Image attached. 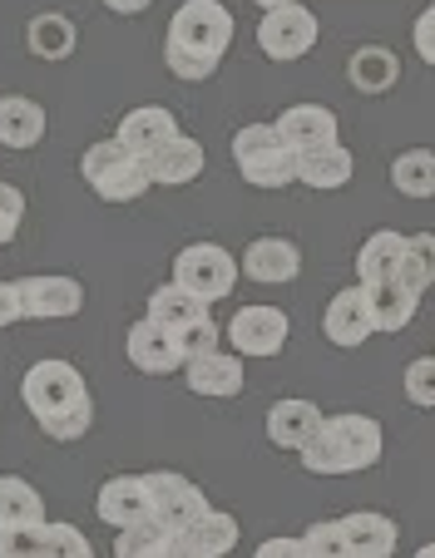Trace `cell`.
<instances>
[{
  "label": "cell",
  "mask_w": 435,
  "mask_h": 558,
  "mask_svg": "<svg viewBox=\"0 0 435 558\" xmlns=\"http://www.w3.org/2000/svg\"><path fill=\"white\" fill-rule=\"evenodd\" d=\"M233 11L223 0H183L169 21V35H164V64L169 74L198 85L208 74H218L228 45H233Z\"/></svg>",
  "instance_id": "cell-1"
},
{
  "label": "cell",
  "mask_w": 435,
  "mask_h": 558,
  "mask_svg": "<svg viewBox=\"0 0 435 558\" xmlns=\"http://www.w3.org/2000/svg\"><path fill=\"white\" fill-rule=\"evenodd\" d=\"M21 396H25V405H31V415L40 421V430L50 435V440H60V445L89 435V425H95L89 386H85V376H80L70 361H55V356L35 361V366L25 371V380H21Z\"/></svg>",
  "instance_id": "cell-2"
},
{
  "label": "cell",
  "mask_w": 435,
  "mask_h": 558,
  "mask_svg": "<svg viewBox=\"0 0 435 558\" xmlns=\"http://www.w3.org/2000/svg\"><path fill=\"white\" fill-rule=\"evenodd\" d=\"M386 440L382 425L372 415L347 411V415H322V425L312 430V440L302 445V470L312 474H361L382 460Z\"/></svg>",
  "instance_id": "cell-3"
},
{
  "label": "cell",
  "mask_w": 435,
  "mask_h": 558,
  "mask_svg": "<svg viewBox=\"0 0 435 558\" xmlns=\"http://www.w3.org/2000/svg\"><path fill=\"white\" fill-rule=\"evenodd\" d=\"M233 163L253 189H292V183H298V148L277 134V124H243L238 129Z\"/></svg>",
  "instance_id": "cell-4"
},
{
  "label": "cell",
  "mask_w": 435,
  "mask_h": 558,
  "mask_svg": "<svg viewBox=\"0 0 435 558\" xmlns=\"http://www.w3.org/2000/svg\"><path fill=\"white\" fill-rule=\"evenodd\" d=\"M80 173H85V183L95 189L99 203H134L154 189L149 163H144L138 154H129L119 138H99V144H89L85 158H80Z\"/></svg>",
  "instance_id": "cell-5"
},
{
  "label": "cell",
  "mask_w": 435,
  "mask_h": 558,
  "mask_svg": "<svg viewBox=\"0 0 435 558\" xmlns=\"http://www.w3.org/2000/svg\"><path fill=\"white\" fill-rule=\"evenodd\" d=\"M238 277H243V263L218 243H189V247H179V257H173V282L189 287V292L203 296L208 306L233 296Z\"/></svg>",
  "instance_id": "cell-6"
},
{
  "label": "cell",
  "mask_w": 435,
  "mask_h": 558,
  "mask_svg": "<svg viewBox=\"0 0 435 558\" xmlns=\"http://www.w3.org/2000/svg\"><path fill=\"white\" fill-rule=\"evenodd\" d=\"M317 15L302 5V0H292V5H277V11H263V25H257V50L267 54V60L277 64H292L302 60V54L317 50Z\"/></svg>",
  "instance_id": "cell-7"
},
{
  "label": "cell",
  "mask_w": 435,
  "mask_h": 558,
  "mask_svg": "<svg viewBox=\"0 0 435 558\" xmlns=\"http://www.w3.org/2000/svg\"><path fill=\"white\" fill-rule=\"evenodd\" d=\"M287 331H292V322H287L282 306H243V312L228 322V347L238 351V356H282L287 347Z\"/></svg>",
  "instance_id": "cell-8"
},
{
  "label": "cell",
  "mask_w": 435,
  "mask_h": 558,
  "mask_svg": "<svg viewBox=\"0 0 435 558\" xmlns=\"http://www.w3.org/2000/svg\"><path fill=\"white\" fill-rule=\"evenodd\" d=\"M376 331V316H372V292L366 287H341L337 296L327 302L322 312V337L331 341L337 351H357L361 341Z\"/></svg>",
  "instance_id": "cell-9"
},
{
  "label": "cell",
  "mask_w": 435,
  "mask_h": 558,
  "mask_svg": "<svg viewBox=\"0 0 435 558\" xmlns=\"http://www.w3.org/2000/svg\"><path fill=\"white\" fill-rule=\"evenodd\" d=\"M183 380H189V390L203 396V401H233V396H243V356L208 347L183 361Z\"/></svg>",
  "instance_id": "cell-10"
},
{
  "label": "cell",
  "mask_w": 435,
  "mask_h": 558,
  "mask_svg": "<svg viewBox=\"0 0 435 558\" xmlns=\"http://www.w3.org/2000/svg\"><path fill=\"white\" fill-rule=\"evenodd\" d=\"M21 306L31 322H64V316H80L85 287L75 277H55V272L21 277Z\"/></svg>",
  "instance_id": "cell-11"
},
{
  "label": "cell",
  "mask_w": 435,
  "mask_h": 558,
  "mask_svg": "<svg viewBox=\"0 0 435 558\" xmlns=\"http://www.w3.org/2000/svg\"><path fill=\"white\" fill-rule=\"evenodd\" d=\"M129 361H134L144 376H173L189 356H183L179 337H173L169 327H159L154 316H144V322L129 327Z\"/></svg>",
  "instance_id": "cell-12"
},
{
  "label": "cell",
  "mask_w": 435,
  "mask_h": 558,
  "mask_svg": "<svg viewBox=\"0 0 435 558\" xmlns=\"http://www.w3.org/2000/svg\"><path fill=\"white\" fill-rule=\"evenodd\" d=\"M114 138L129 148V154H138L144 163H149L159 148H169L173 138H179V119H173L164 105H138V109H129V114L119 119Z\"/></svg>",
  "instance_id": "cell-13"
},
{
  "label": "cell",
  "mask_w": 435,
  "mask_h": 558,
  "mask_svg": "<svg viewBox=\"0 0 435 558\" xmlns=\"http://www.w3.org/2000/svg\"><path fill=\"white\" fill-rule=\"evenodd\" d=\"M233 548H238V519L213 505L179 529V558H223Z\"/></svg>",
  "instance_id": "cell-14"
},
{
  "label": "cell",
  "mask_w": 435,
  "mask_h": 558,
  "mask_svg": "<svg viewBox=\"0 0 435 558\" xmlns=\"http://www.w3.org/2000/svg\"><path fill=\"white\" fill-rule=\"evenodd\" d=\"M95 514L105 519L109 529L138 524L144 514H154L149 480H144V474H114V480H105V485H99V499H95Z\"/></svg>",
  "instance_id": "cell-15"
},
{
  "label": "cell",
  "mask_w": 435,
  "mask_h": 558,
  "mask_svg": "<svg viewBox=\"0 0 435 558\" xmlns=\"http://www.w3.org/2000/svg\"><path fill=\"white\" fill-rule=\"evenodd\" d=\"M341 558H391L396 554V524L376 509H357V514L337 519Z\"/></svg>",
  "instance_id": "cell-16"
},
{
  "label": "cell",
  "mask_w": 435,
  "mask_h": 558,
  "mask_svg": "<svg viewBox=\"0 0 435 558\" xmlns=\"http://www.w3.org/2000/svg\"><path fill=\"white\" fill-rule=\"evenodd\" d=\"M144 480H149L154 514H159L164 524L183 529L193 514H203V509H208V499H203V489L193 485V480H183V474H173V470H149V474H144Z\"/></svg>",
  "instance_id": "cell-17"
},
{
  "label": "cell",
  "mask_w": 435,
  "mask_h": 558,
  "mask_svg": "<svg viewBox=\"0 0 435 558\" xmlns=\"http://www.w3.org/2000/svg\"><path fill=\"white\" fill-rule=\"evenodd\" d=\"M273 124H277V134H282L287 144L298 148V154H307V148L341 144V134H337V114H331L327 105H292V109H282V114H277Z\"/></svg>",
  "instance_id": "cell-18"
},
{
  "label": "cell",
  "mask_w": 435,
  "mask_h": 558,
  "mask_svg": "<svg viewBox=\"0 0 435 558\" xmlns=\"http://www.w3.org/2000/svg\"><path fill=\"white\" fill-rule=\"evenodd\" d=\"M298 272H302V253L287 238H257L243 253V277H253V282L277 287V282H292Z\"/></svg>",
  "instance_id": "cell-19"
},
{
  "label": "cell",
  "mask_w": 435,
  "mask_h": 558,
  "mask_svg": "<svg viewBox=\"0 0 435 558\" xmlns=\"http://www.w3.org/2000/svg\"><path fill=\"white\" fill-rule=\"evenodd\" d=\"M119 558H179V529L164 524L159 514H144L138 524H124L114 538Z\"/></svg>",
  "instance_id": "cell-20"
},
{
  "label": "cell",
  "mask_w": 435,
  "mask_h": 558,
  "mask_svg": "<svg viewBox=\"0 0 435 558\" xmlns=\"http://www.w3.org/2000/svg\"><path fill=\"white\" fill-rule=\"evenodd\" d=\"M347 80L357 95H391L396 80H401V60L386 45H361L347 60Z\"/></svg>",
  "instance_id": "cell-21"
},
{
  "label": "cell",
  "mask_w": 435,
  "mask_h": 558,
  "mask_svg": "<svg viewBox=\"0 0 435 558\" xmlns=\"http://www.w3.org/2000/svg\"><path fill=\"white\" fill-rule=\"evenodd\" d=\"M322 425V411L312 401H298V396H287V401H277L273 411H267V440L277 445V450H302V445L312 440V430Z\"/></svg>",
  "instance_id": "cell-22"
},
{
  "label": "cell",
  "mask_w": 435,
  "mask_h": 558,
  "mask_svg": "<svg viewBox=\"0 0 435 558\" xmlns=\"http://www.w3.org/2000/svg\"><path fill=\"white\" fill-rule=\"evenodd\" d=\"M351 173H357V158H351L341 144L298 154V183H307V189L337 193V189H347V183H351Z\"/></svg>",
  "instance_id": "cell-23"
},
{
  "label": "cell",
  "mask_w": 435,
  "mask_h": 558,
  "mask_svg": "<svg viewBox=\"0 0 435 558\" xmlns=\"http://www.w3.org/2000/svg\"><path fill=\"white\" fill-rule=\"evenodd\" d=\"M203 163H208V154H203L198 138L179 134L169 148H159V154L149 158V179L164 183V189H183V183H193L203 173Z\"/></svg>",
  "instance_id": "cell-24"
},
{
  "label": "cell",
  "mask_w": 435,
  "mask_h": 558,
  "mask_svg": "<svg viewBox=\"0 0 435 558\" xmlns=\"http://www.w3.org/2000/svg\"><path fill=\"white\" fill-rule=\"evenodd\" d=\"M401 253H406V232H372L366 243H361L357 253V282L361 287H376V282H391L396 272H401Z\"/></svg>",
  "instance_id": "cell-25"
},
{
  "label": "cell",
  "mask_w": 435,
  "mask_h": 558,
  "mask_svg": "<svg viewBox=\"0 0 435 558\" xmlns=\"http://www.w3.org/2000/svg\"><path fill=\"white\" fill-rule=\"evenodd\" d=\"M45 109L25 95H0V144L5 148H35L45 138Z\"/></svg>",
  "instance_id": "cell-26"
},
{
  "label": "cell",
  "mask_w": 435,
  "mask_h": 558,
  "mask_svg": "<svg viewBox=\"0 0 435 558\" xmlns=\"http://www.w3.org/2000/svg\"><path fill=\"white\" fill-rule=\"evenodd\" d=\"M366 292H372L376 331H386V337L406 331L415 322V312H421V292H411L401 277H391V282H376V287H366Z\"/></svg>",
  "instance_id": "cell-27"
},
{
  "label": "cell",
  "mask_w": 435,
  "mask_h": 558,
  "mask_svg": "<svg viewBox=\"0 0 435 558\" xmlns=\"http://www.w3.org/2000/svg\"><path fill=\"white\" fill-rule=\"evenodd\" d=\"M25 45H31L35 60L60 64V60H70V54H75L80 31H75V21H70V15L45 11V15H35V21H31V31H25Z\"/></svg>",
  "instance_id": "cell-28"
},
{
  "label": "cell",
  "mask_w": 435,
  "mask_h": 558,
  "mask_svg": "<svg viewBox=\"0 0 435 558\" xmlns=\"http://www.w3.org/2000/svg\"><path fill=\"white\" fill-rule=\"evenodd\" d=\"M149 316L159 322V327L183 331V327H193V322H203V316H208V302H203V296H193L189 287L169 282V287H159V292L149 296Z\"/></svg>",
  "instance_id": "cell-29"
},
{
  "label": "cell",
  "mask_w": 435,
  "mask_h": 558,
  "mask_svg": "<svg viewBox=\"0 0 435 558\" xmlns=\"http://www.w3.org/2000/svg\"><path fill=\"white\" fill-rule=\"evenodd\" d=\"M391 189L401 198H435V148H406V154H396Z\"/></svg>",
  "instance_id": "cell-30"
},
{
  "label": "cell",
  "mask_w": 435,
  "mask_h": 558,
  "mask_svg": "<svg viewBox=\"0 0 435 558\" xmlns=\"http://www.w3.org/2000/svg\"><path fill=\"white\" fill-rule=\"evenodd\" d=\"M45 499L31 480L21 474H0V524H40Z\"/></svg>",
  "instance_id": "cell-31"
},
{
  "label": "cell",
  "mask_w": 435,
  "mask_h": 558,
  "mask_svg": "<svg viewBox=\"0 0 435 558\" xmlns=\"http://www.w3.org/2000/svg\"><path fill=\"white\" fill-rule=\"evenodd\" d=\"M401 277L411 292H425V287H435V232H415V238H406V253H401Z\"/></svg>",
  "instance_id": "cell-32"
},
{
  "label": "cell",
  "mask_w": 435,
  "mask_h": 558,
  "mask_svg": "<svg viewBox=\"0 0 435 558\" xmlns=\"http://www.w3.org/2000/svg\"><path fill=\"white\" fill-rule=\"evenodd\" d=\"M0 558H55L50 524H0Z\"/></svg>",
  "instance_id": "cell-33"
},
{
  "label": "cell",
  "mask_w": 435,
  "mask_h": 558,
  "mask_svg": "<svg viewBox=\"0 0 435 558\" xmlns=\"http://www.w3.org/2000/svg\"><path fill=\"white\" fill-rule=\"evenodd\" d=\"M406 401L421 405V411H435V356H421L406 366Z\"/></svg>",
  "instance_id": "cell-34"
},
{
  "label": "cell",
  "mask_w": 435,
  "mask_h": 558,
  "mask_svg": "<svg viewBox=\"0 0 435 558\" xmlns=\"http://www.w3.org/2000/svg\"><path fill=\"white\" fill-rule=\"evenodd\" d=\"M21 218H25V193L15 189V183H0V247L15 243Z\"/></svg>",
  "instance_id": "cell-35"
},
{
  "label": "cell",
  "mask_w": 435,
  "mask_h": 558,
  "mask_svg": "<svg viewBox=\"0 0 435 558\" xmlns=\"http://www.w3.org/2000/svg\"><path fill=\"white\" fill-rule=\"evenodd\" d=\"M50 524V519H45ZM50 554L55 558H89L95 548H89V538L80 534L75 524H50Z\"/></svg>",
  "instance_id": "cell-36"
},
{
  "label": "cell",
  "mask_w": 435,
  "mask_h": 558,
  "mask_svg": "<svg viewBox=\"0 0 435 558\" xmlns=\"http://www.w3.org/2000/svg\"><path fill=\"white\" fill-rule=\"evenodd\" d=\"M302 538H307V558H337V554H341L337 519H327V524H312Z\"/></svg>",
  "instance_id": "cell-37"
},
{
  "label": "cell",
  "mask_w": 435,
  "mask_h": 558,
  "mask_svg": "<svg viewBox=\"0 0 435 558\" xmlns=\"http://www.w3.org/2000/svg\"><path fill=\"white\" fill-rule=\"evenodd\" d=\"M179 337V347H183V356H198V351H208V347H218V327H213V316H203V322H193V327H183V331H173Z\"/></svg>",
  "instance_id": "cell-38"
},
{
  "label": "cell",
  "mask_w": 435,
  "mask_h": 558,
  "mask_svg": "<svg viewBox=\"0 0 435 558\" xmlns=\"http://www.w3.org/2000/svg\"><path fill=\"white\" fill-rule=\"evenodd\" d=\"M411 40H415V54H421V60L435 70V0H431V5H425L421 15H415V31H411Z\"/></svg>",
  "instance_id": "cell-39"
},
{
  "label": "cell",
  "mask_w": 435,
  "mask_h": 558,
  "mask_svg": "<svg viewBox=\"0 0 435 558\" xmlns=\"http://www.w3.org/2000/svg\"><path fill=\"white\" fill-rule=\"evenodd\" d=\"M25 316L21 306V282H0V327H15Z\"/></svg>",
  "instance_id": "cell-40"
},
{
  "label": "cell",
  "mask_w": 435,
  "mask_h": 558,
  "mask_svg": "<svg viewBox=\"0 0 435 558\" xmlns=\"http://www.w3.org/2000/svg\"><path fill=\"white\" fill-rule=\"evenodd\" d=\"M257 558H307V538H267L257 544Z\"/></svg>",
  "instance_id": "cell-41"
},
{
  "label": "cell",
  "mask_w": 435,
  "mask_h": 558,
  "mask_svg": "<svg viewBox=\"0 0 435 558\" xmlns=\"http://www.w3.org/2000/svg\"><path fill=\"white\" fill-rule=\"evenodd\" d=\"M105 5H109L114 15H138V11H149L154 0H105Z\"/></svg>",
  "instance_id": "cell-42"
},
{
  "label": "cell",
  "mask_w": 435,
  "mask_h": 558,
  "mask_svg": "<svg viewBox=\"0 0 435 558\" xmlns=\"http://www.w3.org/2000/svg\"><path fill=\"white\" fill-rule=\"evenodd\" d=\"M257 11H277V5H292V0H253Z\"/></svg>",
  "instance_id": "cell-43"
},
{
  "label": "cell",
  "mask_w": 435,
  "mask_h": 558,
  "mask_svg": "<svg viewBox=\"0 0 435 558\" xmlns=\"http://www.w3.org/2000/svg\"><path fill=\"white\" fill-rule=\"evenodd\" d=\"M415 554H421V558H435V538H431V544H425V548H415Z\"/></svg>",
  "instance_id": "cell-44"
}]
</instances>
